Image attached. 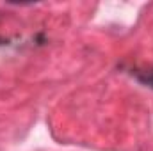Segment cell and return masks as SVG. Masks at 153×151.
I'll use <instances>...</instances> for the list:
<instances>
[{"label":"cell","mask_w":153,"mask_h":151,"mask_svg":"<svg viewBox=\"0 0 153 151\" xmlns=\"http://www.w3.org/2000/svg\"><path fill=\"white\" fill-rule=\"evenodd\" d=\"M146 84H150V85H152V87H153V75H152V76H148V78H146Z\"/></svg>","instance_id":"obj_1"}]
</instances>
